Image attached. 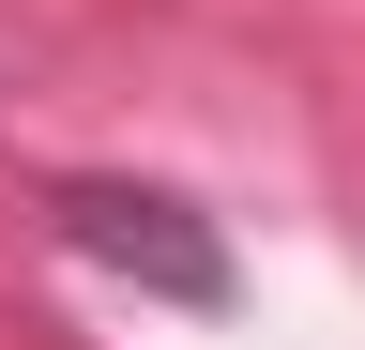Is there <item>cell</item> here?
Returning a JSON list of instances; mask_svg holds the SVG:
<instances>
[{
    "instance_id": "1",
    "label": "cell",
    "mask_w": 365,
    "mask_h": 350,
    "mask_svg": "<svg viewBox=\"0 0 365 350\" xmlns=\"http://www.w3.org/2000/svg\"><path fill=\"white\" fill-rule=\"evenodd\" d=\"M46 229H61V259H91V274H122V289H153L182 304V320H213L228 289V229L198 198H168V183H107V168H76V183H46Z\"/></svg>"
}]
</instances>
